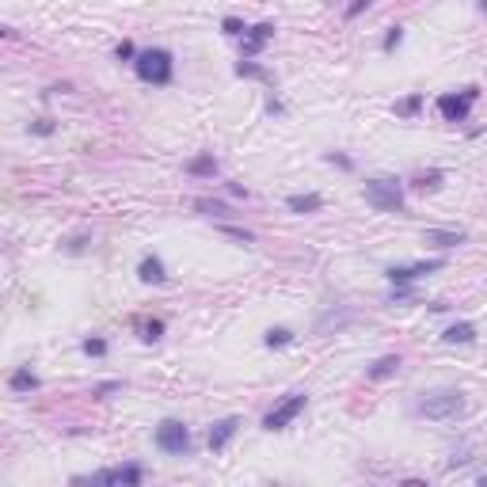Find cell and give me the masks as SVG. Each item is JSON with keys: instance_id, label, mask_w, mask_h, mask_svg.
Returning <instances> with one entry per match:
<instances>
[{"instance_id": "7a4b0ae2", "label": "cell", "mask_w": 487, "mask_h": 487, "mask_svg": "<svg viewBox=\"0 0 487 487\" xmlns=\"http://www.w3.org/2000/svg\"><path fill=\"white\" fill-rule=\"evenodd\" d=\"M134 72H137V80H145V84H152V88H168L172 77H175L172 50H160V46H152V50H137Z\"/></svg>"}, {"instance_id": "3957f363", "label": "cell", "mask_w": 487, "mask_h": 487, "mask_svg": "<svg viewBox=\"0 0 487 487\" xmlns=\"http://www.w3.org/2000/svg\"><path fill=\"white\" fill-rule=\"evenodd\" d=\"M362 194L377 214H404V183L392 179V175H373V179H365Z\"/></svg>"}, {"instance_id": "7402d4cb", "label": "cell", "mask_w": 487, "mask_h": 487, "mask_svg": "<svg viewBox=\"0 0 487 487\" xmlns=\"http://www.w3.org/2000/svg\"><path fill=\"white\" fill-rule=\"evenodd\" d=\"M137 328H141L145 343H160V339H164V320H157V316H152V320H141Z\"/></svg>"}, {"instance_id": "2e32d148", "label": "cell", "mask_w": 487, "mask_h": 487, "mask_svg": "<svg viewBox=\"0 0 487 487\" xmlns=\"http://www.w3.org/2000/svg\"><path fill=\"white\" fill-rule=\"evenodd\" d=\"M392 373H400V354H385V358H377L365 369V377L369 381H385V377H392Z\"/></svg>"}, {"instance_id": "d4e9b609", "label": "cell", "mask_w": 487, "mask_h": 487, "mask_svg": "<svg viewBox=\"0 0 487 487\" xmlns=\"http://www.w3.org/2000/svg\"><path fill=\"white\" fill-rule=\"evenodd\" d=\"M419 107H423V95H408L404 103H396V115L411 118V115H419Z\"/></svg>"}, {"instance_id": "d590c367", "label": "cell", "mask_w": 487, "mask_h": 487, "mask_svg": "<svg viewBox=\"0 0 487 487\" xmlns=\"http://www.w3.org/2000/svg\"><path fill=\"white\" fill-rule=\"evenodd\" d=\"M476 8H480V15H487V0H476Z\"/></svg>"}, {"instance_id": "5b68a950", "label": "cell", "mask_w": 487, "mask_h": 487, "mask_svg": "<svg viewBox=\"0 0 487 487\" xmlns=\"http://www.w3.org/2000/svg\"><path fill=\"white\" fill-rule=\"evenodd\" d=\"M145 480L141 465H115V468H99L92 476H77L72 484H95V487H137Z\"/></svg>"}, {"instance_id": "ba28073f", "label": "cell", "mask_w": 487, "mask_h": 487, "mask_svg": "<svg viewBox=\"0 0 487 487\" xmlns=\"http://www.w3.org/2000/svg\"><path fill=\"white\" fill-rule=\"evenodd\" d=\"M445 259H419V263H408V266H388L385 278L392 282V286H411L415 278H423V274H434L442 271Z\"/></svg>"}, {"instance_id": "277c9868", "label": "cell", "mask_w": 487, "mask_h": 487, "mask_svg": "<svg viewBox=\"0 0 487 487\" xmlns=\"http://www.w3.org/2000/svg\"><path fill=\"white\" fill-rule=\"evenodd\" d=\"M152 442H157V449L168 453V457H186V453H191V426H186L183 419H164V423H157Z\"/></svg>"}, {"instance_id": "1f68e13d", "label": "cell", "mask_w": 487, "mask_h": 487, "mask_svg": "<svg viewBox=\"0 0 487 487\" xmlns=\"http://www.w3.org/2000/svg\"><path fill=\"white\" fill-rule=\"evenodd\" d=\"M369 8H373V0H354V4L346 8V19H358V15L369 12Z\"/></svg>"}, {"instance_id": "d6986e66", "label": "cell", "mask_w": 487, "mask_h": 487, "mask_svg": "<svg viewBox=\"0 0 487 487\" xmlns=\"http://www.w3.org/2000/svg\"><path fill=\"white\" fill-rule=\"evenodd\" d=\"M263 343L271 346V351H282V346H289V343H294V331H289V328H266Z\"/></svg>"}, {"instance_id": "ac0fdd59", "label": "cell", "mask_w": 487, "mask_h": 487, "mask_svg": "<svg viewBox=\"0 0 487 487\" xmlns=\"http://www.w3.org/2000/svg\"><path fill=\"white\" fill-rule=\"evenodd\" d=\"M237 77H244V80H271V72H266L263 65H255V58H240Z\"/></svg>"}, {"instance_id": "e0dca14e", "label": "cell", "mask_w": 487, "mask_h": 487, "mask_svg": "<svg viewBox=\"0 0 487 487\" xmlns=\"http://www.w3.org/2000/svg\"><path fill=\"white\" fill-rule=\"evenodd\" d=\"M186 175H209V179H214V175H217L214 152H202V157H194L191 164H186Z\"/></svg>"}, {"instance_id": "9c48e42d", "label": "cell", "mask_w": 487, "mask_h": 487, "mask_svg": "<svg viewBox=\"0 0 487 487\" xmlns=\"http://www.w3.org/2000/svg\"><path fill=\"white\" fill-rule=\"evenodd\" d=\"M271 38H274V23H255V27H248L244 31V42H240V58H259Z\"/></svg>"}, {"instance_id": "7c38bea8", "label": "cell", "mask_w": 487, "mask_h": 487, "mask_svg": "<svg viewBox=\"0 0 487 487\" xmlns=\"http://www.w3.org/2000/svg\"><path fill=\"white\" fill-rule=\"evenodd\" d=\"M137 278H141L145 286H164L168 271H164V263H160V255H145L141 263H137Z\"/></svg>"}, {"instance_id": "cb8c5ba5", "label": "cell", "mask_w": 487, "mask_h": 487, "mask_svg": "<svg viewBox=\"0 0 487 487\" xmlns=\"http://www.w3.org/2000/svg\"><path fill=\"white\" fill-rule=\"evenodd\" d=\"M80 351H84L88 358H103V354H107V339L92 335V339H84V343H80Z\"/></svg>"}, {"instance_id": "44dd1931", "label": "cell", "mask_w": 487, "mask_h": 487, "mask_svg": "<svg viewBox=\"0 0 487 487\" xmlns=\"http://www.w3.org/2000/svg\"><path fill=\"white\" fill-rule=\"evenodd\" d=\"M346 320H351V308H339V312L331 308V312H324V316H320V324H316V335H324V331H328L331 324L339 328V324H346Z\"/></svg>"}, {"instance_id": "d6a6232c", "label": "cell", "mask_w": 487, "mask_h": 487, "mask_svg": "<svg viewBox=\"0 0 487 487\" xmlns=\"http://www.w3.org/2000/svg\"><path fill=\"white\" fill-rule=\"evenodd\" d=\"M31 134H38V137H50V134H54V122H50V118H38V122H31Z\"/></svg>"}, {"instance_id": "f546056e", "label": "cell", "mask_w": 487, "mask_h": 487, "mask_svg": "<svg viewBox=\"0 0 487 487\" xmlns=\"http://www.w3.org/2000/svg\"><path fill=\"white\" fill-rule=\"evenodd\" d=\"M61 248H65V251H69V255H80V251H84V248H88V237H69V240H65V244H61Z\"/></svg>"}, {"instance_id": "5bb4252c", "label": "cell", "mask_w": 487, "mask_h": 487, "mask_svg": "<svg viewBox=\"0 0 487 487\" xmlns=\"http://www.w3.org/2000/svg\"><path fill=\"white\" fill-rule=\"evenodd\" d=\"M286 209L289 214H316V209H324V198L316 191H308V194H289L286 198Z\"/></svg>"}, {"instance_id": "4316f807", "label": "cell", "mask_w": 487, "mask_h": 487, "mask_svg": "<svg viewBox=\"0 0 487 487\" xmlns=\"http://www.w3.org/2000/svg\"><path fill=\"white\" fill-rule=\"evenodd\" d=\"M221 232H225V237H232V240H240V244H255V232L237 229V225H221Z\"/></svg>"}, {"instance_id": "603a6c76", "label": "cell", "mask_w": 487, "mask_h": 487, "mask_svg": "<svg viewBox=\"0 0 487 487\" xmlns=\"http://www.w3.org/2000/svg\"><path fill=\"white\" fill-rule=\"evenodd\" d=\"M194 209L206 214V217H229V206H225V202H209V198H198V202H194Z\"/></svg>"}, {"instance_id": "836d02e7", "label": "cell", "mask_w": 487, "mask_h": 487, "mask_svg": "<svg viewBox=\"0 0 487 487\" xmlns=\"http://www.w3.org/2000/svg\"><path fill=\"white\" fill-rule=\"evenodd\" d=\"M118 388H122V381H107V385H95L92 396H95V400H103L107 392H118Z\"/></svg>"}, {"instance_id": "52a82bcc", "label": "cell", "mask_w": 487, "mask_h": 487, "mask_svg": "<svg viewBox=\"0 0 487 487\" xmlns=\"http://www.w3.org/2000/svg\"><path fill=\"white\" fill-rule=\"evenodd\" d=\"M305 408H308V396H305V392H289L286 400L274 404V408L263 415V430H286Z\"/></svg>"}, {"instance_id": "30bf717a", "label": "cell", "mask_w": 487, "mask_h": 487, "mask_svg": "<svg viewBox=\"0 0 487 487\" xmlns=\"http://www.w3.org/2000/svg\"><path fill=\"white\" fill-rule=\"evenodd\" d=\"M237 430H240V415H225V419H217L214 426H209V449L214 453H221L225 445L237 438Z\"/></svg>"}, {"instance_id": "83f0119b", "label": "cell", "mask_w": 487, "mask_h": 487, "mask_svg": "<svg viewBox=\"0 0 487 487\" xmlns=\"http://www.w3.org/2000/svg\"><path fill=\"white\" fill-rule=\"evenodd\" d=\"M324 160H328L331 168H339V172H354V160H351V157H343V152H328Z\"/></svg>"}, {"instance_id": "f1b7e54d", "label": "cell", "mask_w": 487, "mask_h": 487, "mask_svg": "<svg viewBox=\"0 0 487 487\" xmlns=\"http://www.w3.org/2000/svg\"><path fill=\"white\" fill-rule=\"evenodd\" d=\"M400 42H404V27H388V35H385V54H392Z\"/></svg>"}, {"instance_id": "8992f818", "label": "cell", "mask_w": 487, "mask_h": 487, "mask_svg": "<svg viewBox=\"0 0 487 487\" xmlns=\"http://www.w3.org/2000/svg\"><path fill=\"white\" fill-rule=\"evenodd\" d=\"M476 99H480V88H465V92H457V95L445 92V95H438V115L445 122H468Z\"/></svg>"}, {"instance_id": "e575fe53", "label": "cell", "mask_w": 487, "mask_h": 487, "mask_svg": "<svg viewBox=\"0 0 487 487\" xmlns=\"http://www.w3.org/2000/svg\"><path fill=\"white\" fill-rule=\"evenodd\" d=\"M415 294L411 286H392V294H388V301H408V297Z\"/></svg>"}, {"instance_id": "484cf974", "label": "cell", "mask_w": 487, "mask_h": 487, "mask_svg": "<svg viewBox=\"0 0 487 487\" xmlns=\"http://www.w3.org/2000/svg\"><path fill=\"white\" fill-rule=\"evenodd\" d=\"M221 31H225L229 38H244V31H248V27H244L237 15H225V19H221Z\"/></svg>"}, {"instance_id": "9a60e30c", "label": "cell", "mask_w": 487, "mask_h": 487, "mask_svg": "<svg viewBox=\"0 0 487 487\" xmlns=\"http://www.w3.org/2000/svg\"><path fill=\"white\" fill-rule=\"evenodd\" d=\"M445 343L449 346H465V343H476V324H468V320H457V324H449L445 328Z\"/></svg>"}, {"instance_id": "ffe728a7", "label": "cell", "mask_w": 487, "mask_h": 487, "mask_svg": "<svg viewBox=\"0 0 487 487\" xmlns=\"http://www.w3.org/2000/svg\"><path fill=\"white\" fill-rule=\"evenodd\" d=\"M442 183H445V172H438V168H434V172H419L415 179H411L415 191H438Z\"/></svg>"}, {"instance_id": "6da1fadb", "label": "cell", "mask_w": 487, "mask_h": 487, "mask_svg": "<svg viewBox=\"0 0 487 487\" xmlns=\"http://www.w3.org/2000/svg\"><path fill=\"white\" fill-rule=\"evenodd\" d=\"M415 411L430 423H453V419L465 415V392L461 388H430L419 396Z\"/></svg>"}, {"instance_id": "8fae6325", "label": "cell", "mask_w": 487, "mask_h": 487, "mask_svg": "<svg viewBox=\"0 0 487 487\" xmlns=\"http://www.w3.org/2000/svg\"><path fill=\"white\" fill-rule=\"evenodd\" d=\"M465 240H468L465 229H426V232H423V244H430V248H442V251L461 248Z\"/></svg>"}, {"instance_id": "4dcf8cb0", "label": "cell", "mask_w": 487, "mask_h": 487, "mask_svg": "<svg viewBox=\"0 0 487 487\" xmlns=\"http://www.w3.org/2000/svg\"><path fill=\"white\" fill-rule=\"evenodd\" d=\"M115 58H118V61H134V58H137L134 42H118V46H115Z\"/></svg>"}, {"instance_id": "4fadbf2b", "label": "cell", "mask_w": 487, "mask_h": 487, "mask_svg": "<svg viewBox=\"0 0 487 487\" xmlns=\"http://www.w3.org/2000/svg\"><path fill=\"white\" fill-rule=\"evenodd\" d=\"M8 388L23 396V392H35V388H42V381L31 373V365H19V369H12V377H8Z\"/></svg>"}]
</instances>
